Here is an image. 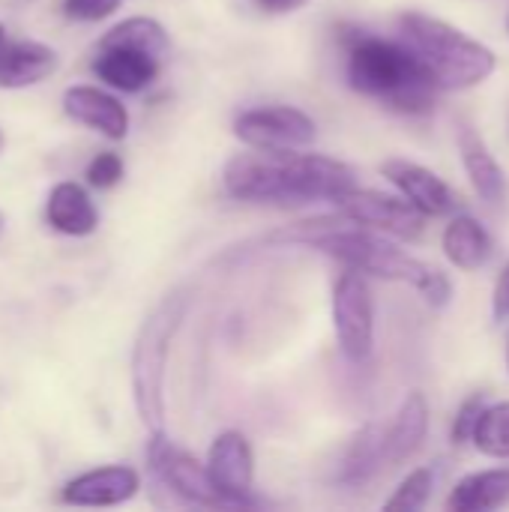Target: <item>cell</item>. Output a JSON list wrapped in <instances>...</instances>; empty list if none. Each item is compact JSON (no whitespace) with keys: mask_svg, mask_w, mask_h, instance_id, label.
Instances as JSON below:
<instances>
[{"mask_svg":"<svg viewBox=\"0 0 509 512\" xmlns=\"http://www.w3.org/2000/svg\"><path fill=\"white\" fill-rule=\"evenodd\" d=\"M222 186L231 198L249 204L303 207L318 201H339L357 189L354 171L330 156L318 153H240L228 159Z\"/></svg>","mask_w":509,"mask_h":512,"instance_id":"cell-1","label":"cell"},{"mask_svg":"<svg viewBox=\"0 0 509 512\" xmlns=\"http://www.w3.org/2000/svg\"><path fill=\"white\" fill-rule=\"evenodd\" d=\"M270 240L273 243H306V246L342 261L348 270L372 273L378 279L408 282L438 309L447 306L453 297V285L441 270L411 258L408 252L396 249L393 243L381 240L378 234H369L363 228H345L336 219L300 222L294 228L273 234Z\"/></svg>","mask_w":509,"mask_h":512,"instance_id":"cell-2","label":"cell"},{"mask_svg":"<svg viewBox=\"0 0 509 512\" xmlns=\"http://www.w3.org/2000/svg\"><path fill=\"white\" fill-rule=\"evenodd\" d=\"M348 48V84L399 114H426L438 84L405 42H390L366 30H342Z\"/></svg>","mask_w":509,"mask_h":512,"instance_id":"cell-3","label":"cell"},{"mask_svg":"<svg viewBox=\"0 0 509 512\" xmlns=\"http://www.w3.org/2000/svg\"><path fill=\"white\" fill-rule=\"evenodd\" d=\"M399 33L438 87L465 90L489 78L495 69V54L486 45L468 39L462 30L432 15L405 12L399 18Z\"/></svg>","mask_w":509,"mask_h":512,"instance_id":"cell-4","label":"cell"},{"mask_svg":"<svg viewBox=\"0 0 509 512\" xmlns=\"http://www.w3.org/2000/svg\"><path fill=\"white\" fill-rule=\"evenodd\" d=\"M189 309V291L177 288L165 294L156 309L144 318L135 348H132V399L141 423L150 432H162L165 417V363L171 342L186 318Z\"/></svg>","mask_w":509,"mask_h":512,"instance_id":"cell-5","label":"cell"},{"mask_svg":"<svg viewBox=\"0 0 509 512\" xmlns=\"http://www.w3.org/2000/svg\"><path fill=\"white\" fill-rule=\"evenodd\" d=\"M234 135L261 153H291L303 150L315 141L318 126L315 120L291 105H267L249 108L234 120Z\"/></svg>","mask_w":509,"mask_h":512,"instance_id":"cell-6","label":"cell"},{"mask_svg":"<svg viewBox=\"0 0 509 512\" xmlns=\"http://www.w3.org/2000/svg\"><path fill=\"white\" fill-rule=\"evenodd\" d=\"M333 324L342 354L351 363H366L375 348V306L357 270L342 273L333 288Z\"/></svg>","mask_w":509,"mask_h":512,"instance_id":"cell-7","label":"cell"},{"mask_svg":"<svg viewBox=\"0 0 509 512\" xmlns=\"http://www.w3.org/2000/svg\"><path fill=\"white\" fill-rule=\"evenodd\" d=\"M147 462H150L153 477L180 501L195 504V507H231L222 498V492L213 486L207 465L195 462L186 450L174 447L162 432H153L150 447H147Z\"/></svg>","mask_w":509,"mask_h":512,"instance_id":"cell-8","label":"cell"},{"mask_svg":"<svg viewBox=\"0 0 509 512\" xmlns=\"http://www.w3.org/2000/svg\"><path fill=\"white\" fill-rule=\"evenodd\" d=\"M336 204H339L342 216L360 228L387 231V234L402 237V240H420L426 231V216L411 201H399L393 195L351 189Z\"/></svg>","mask_w":509,"mask_h":512,"instance_id":"cell-9","label":"cell"},{"mask_svg":"<svg viewBox=\"0 0 509 512\" xmlns=\"http://www.w3.org/2000/svg\"><path fill=\"white\" fill-rule=\"evenodd\" d=\"M207 474L213 486L222 492V498L231 507H252V483H255V453L246 435L240 432H222L210 444L207 456Z\"/></svg>","mask_w":509,"mask_h":512,"instance_id":"cell-10","label":"cell"},{"mask_svg":"<svg viewBox=\"0 0 509 512\" xmlns=\"http://www.w3.org/2000/svg\"><path fill=\"white\" fill-rule=\"evenodd\" d=\"M384 177L399 186V192L423 213V216H450L462 207L459 195L429 168L405 162V159H390L381 165Z\"/></svg>","mask_w":509,"mask_h":512,"instance_id":"cell-11","label":"cell"},{"mask_svg":"<svg viewBox=\"0 0 509 512\" xmlns=\"http://www.w3.org/2000/svg\"><path fill=\"white\" fill-rule=\"evenodd\" d=\"M141 477L126 465H108L87 471L66 483L63 501L72 507H117L138 495Z\"/></svg>","mask_w":509,"mask_h":512,"instance_id":"cell-12","label":"cell"},{"mask_svg":"<svg viewBox=\"0 0 509 512\" xmlns=\"http://www.w3.org/2000/svg\"><path fill=\"white\" fill-rule=\"evenodd\" d=\"M63 111L75 123H81L111 141H123L129 135V111L123 108L120 99H114L111 93H105L99 87H87V84L69 87L63 93Z\"/></svg>","mask_w":509,"mask_h":512,"instance_id":"cell-13","label":"cell"},{"mask_svg":"<svg viewBox=\"0 0 509 512\" xmlns=\"http://www.w3.org/2000/svg\"><path fill=\"white\" fill-rule=\"evenodd\" d=\"M57 69V54L54 48L33 42V39H18L9 42L3 39L0 45V87L18 90L45 81Z\"/></svg>","mask_w":509,"mask_h":512,"instance_id":"cell-14","label":"cell"},{"mask_svg":"<svg viewBox=\"0 0 509 512\" xmlns=\"http://www.w3.org/2000/svg\"><path fill=\"white\" fill-rule=\"evenodd\" d=\"M93 72L99 81H105L114 90L141 93L159 75V57H150L135 48H99V57L93 60Z\"/></svg>","mask_w":509,"mask_h":512,"instance_id":"cell-15","label":"cell"},{"mask_svg":"<svg viewBox=\"0 0 509 512\" xmlns=\"http://www.w3.org/2000/svg\"><path fill=\"white\" fill-rule=\"evenodd\" d=\"M429 435V402L423 393H411L399 408L396 420L384 429V462L402 465L408 462Z\"/></svg>","mask_w":509,"mask_h":512,"instance_id":"cell-16","label":"cell"},{"mask_svg":"<svg viewBox=\"0 0 509 512\" xmlns=\"http://www.w3.org/2000/svg\"><path fill=\"white\" fill-rule=\"evenodd\" d=\"M45 216H48V225L54 231L69 234V237H87L99 225V213H96L90 195L72 180L57 183L51 189L48 204H45Z\"/></svg>","mask_w":509,"mask_h":512,"instance_id":"cell-17","label":"cell"},{"mask_svg":"<svg viewBox=\"0 0 509 512\" xmlns=\"http://www.w3.org/2000/svg\"><path fill=\"white\" fill-rule=\"evenodd\" d=\"M459 150H462L465 171H468L474 189L480 192V198H486L489 204H504L507 201V174L495 162V156L489 153L483 138L465 123L459 126Z\"/></svg>","mask_w":509,"mask_h":512,"instance_id":"cell-18","label":"cell"},{"mask_svg":"<svg viewBox=\"0 0 509 512\" xmlns=\"http://www.w3.org/2000/svg\"><path fill=\"white\" fill-rule=\"evenodd\" d=\"M387 468L384 462V426H363L354 441L345 450V459L339 465V483L342 486H366L378 471Z\"/></svg>","mask_w":509,"mask_h":512,"instance_id":"cell-19","label":"cell"},{"mask_svg":"<svg viewBox=\"0 0 509 512\" xmlns=\"http://www.w3.org/2000/svg\"><path fill=\"white\" fill-rule=\"evenodd\" d=\"M444 252L462 270H477L492 255V240L474 216H456L444 231Z\"/></svg>","mask_w":509,"mask_h":512,"instance_id":"cell-20","label":"cell"},{"mask_svg":"<svg viewBox=\"0 0 509 512\" xmlns=\"http://www.w3.org/2000/svg\"><path fill=\"white\" fill-rule=\"evenodd\" d=\"M504 504H509V471L471 474L450 495V510L456 512L498 510Z\"/></svg>","mask_w":509,"mask_h":512,"instance_id":"cell-21","label":"cell"},{"mask_svg":"<svg viewBox=\"0 0 509 512\" xmlns=\"http://www.w3.org/2000/svg\"><path fill=\"white\" fill-rule=\"evenodd\" d=\"M99 48H135V51H144V54L162 60V54L168 51V33L156 18L135 15V18H126V21L114 24L102 36Z\"/></svg>","mask_w":509,"mask_h":512,"instance_id":"cell-22","label":"cell"},{"mask_svg":"<svg viewBox=\"0 0 509 512\" xmlns=\"http://www.w3.org/2000/svg\"><path fill=\"white\" fill-rule=\"evenodd\" d=\"M471 441L477 444L480 453L492 459H509V402L480 411Z\"/></svg>","mask_w":509,"mask_h":512,"instance_id":"cell-23","label":"cell"},{"mask_svg":"<svg viewBox=\"0 0 509 512\" xmlns=\"http://www.w3.org/2000/svg\"><path fill=\"white\" fill-rule=\"evenodd\" d=\"M432 486H435V471H432V468H417L414 474H408V477L402 480V486H399L396 495L384 504V510H423L426 501H429V495H432Z\"/></svg>","mask_w":509,"mask_h":512,"instance_id":"cell-24","label":"cell"},{"mask_svg":"<svg viewBox=\"0 0 509 512\" xmlns=\"http://www.w3.org/2000/svg\"><path fill=\"white\" fill-rule=\"evenodd\" d=\"M123 180V159L117 153H99L87 165V183L93 189H111Z\"/></svg>","mask_w":509,"mask_h":512,"instance_id":"cell-25","label":"cell"},{"mask_svg":"<svg viewBox=\"0 0 509 512\" xmlns=\"http://www.w3.org/2000/svg\"><path fill=\"white\" fill-rule=\"evenodd\" d=\"M117 6L120 0H63V12L75 21H102Z\"/></svg>","mask_w":509,"mask_h":512,"instance_id":"cell-26","label":"cell"},{"mask_svg":"<svg viewBox=\"0 0 509 512\" xmlns=\"http://www.w3.org/2000/svg\"><path fill=\"white\" fill-rule=\"evenodd\" d=\"M483 411V396H474L462 405L459 417H456V426H453V441L456 444H468L471 441V432H474V423Z\"/></svg>","mask_w":509,"mask_h":512,"instance_id":"cell-27","label":"cell"},{"mask_svg":"<svg viewBox=\"0 0 509 512\" xmlns=\"http://www.w3.org/2000/svg\"><path fill=\"white\" fill-rule=\"evenodd\" d=\"M492 312H495V318H498V321H504V318L509 315V264H507V270L501 273V279H498L495 300H492Z\"/></svg>","mask_w":509,"mask_h":512,"instance_id":"cell-28","label":"cell"},{"mask_svg":"<svg viewBox=\"0 0 509 512\" xmlns=\"http://www.w3.org/2000/svg\"><path fill=\"white\" fill-rule=\"evenodd\" d=\"M267 12H294L300 6H306L309 0H258Z\"/></svg>","mask_w":509,"mask_h":512,"instance_id":"cell-29","label":"cell"},{"mask_svg":"<svg viewBox=\"0 0 509 512\" xmlns=\"http://www.w3.org/2000/svg\"><path fill=\"white\" fill-rule=\"evenodd\" d=\"M3 39H6V30H3V24H0V45H3Z\"/></svg>","mask_w":509,"mask_h":512,"instance_id":"cell-30","label":"cell"},{"mask_svg":"<svg viewBox=\"0 0 509 512\" xmlns=\"http://www.w3.org/2000/svg\"><path fill=\"white\" fill-rule=\"evenodd\" d=\"M0 231H3V213H0Z\"/></svg>","mask_w":509,"mask_h":512,"instance_id":"cell-31","label":"cell"},{"mask_svg":"<svg viewBox=\"0 0 509 512\" xmlns=\"http://www.w3.org/2000/svg\"><path fill=\"white\" fill-rule=\"evenodd\" d=\"M507 363H509V354H507Z\"/></svg>","mask_w":509,"mask_h":512,"instance_id":"cell-32","label":"cell"}]
</instances>
